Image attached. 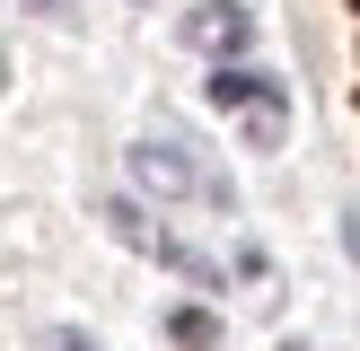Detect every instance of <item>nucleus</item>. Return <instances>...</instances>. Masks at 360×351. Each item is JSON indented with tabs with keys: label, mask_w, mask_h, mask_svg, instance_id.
Segmentation results:
<instances>
[{
	"label": "nucleus",
	"mask_w": 360,
	"mask_h": 351,
	"mask_svg": "<svg viewBox=\"0 0 360 351\" xmlns=\"http://www.w3.org/2000/svg\"><path fill=\"white\" fill-rule=\"evenodd\" d=\"M132 185L158 193V202H202V211H229V202H238L229 176L211 167L193 140H141V150H132Z\"/></svg>",
	"instance_id": "f257e3e1"
},
{
	"label": "nucleus",
	"mask_w": 360,
	"mask_h": 351,
	"mask_svg": "<svg viewBox=\"0 0 360 351\" xmlns=\"http://www.w3.org/2000/svg\"><path fill=\"white\" fill-rule=\"evenodd\" d=\"M105 220H115V237H123V246H141V255H158V263H167V272H185L193 290H220V281H229L220 263L202 255V246H185V237H176V228H158V220H150V211H141V202H105Z\"/></svg>",
	"instance_id": "f03ea898"
},
{
	"label": "nucleus",
	"mask_w": 360,
	"mask_h": 351,
	"mask_svg": "<svg viewBox=\"0 0 360 351\" xmlns=\"http://www.w3.org/2000/svg\"><path fill=\"white\" fill-rule=\"evenodd\" d=\"M185 44H193V53H220V62H229V53H246V44H255V9H238V0H211V9H193V18H185Z\"/></svg>",
	"instance_id": "7ed1b4c3"
},
{
	"label": "nucleus",
	"mask_w": 360,
	"mask_h": 351,
	"mask_svg": "<svg viewBox=\"0 0 360 351\" xmlns=\"http://www.w3.org/2000/svg\"><path fill=\"white\" fill-rule=\"evenodd\" d=\"M264 97H281L273 70H246V62H220V70H211V105H220V114H246V105H264Z\"/></svg>",
	"instance_id": "20e7f679"
},
{
	"label": "nucleus",
	"mask_w": 360,
	"mask_h": 351,
	"mask_svg": "<svg viewBox=\"0 0 360 351\" xmlns=\"http://www.w3.org/2000/svg\"><path fill=\"white\" fill-rule=\"evenodd\" d=\"M238 140H246V150H281V140H290V105H281V97L246 105V114H238Z\"/></svg>",
	"instance_id": "39448f33"
},
{
	"label": "nucleus",
	"mask_w": 360,
	"mask_h": 351,
	"mask_svg": "<svg viewBox=\"0 0 360 351\" xmlns=\"http://www.w3.org/2000/svg\"><path fill=\"white\" fill-rule=\"evenodd\" d=\"M167 333H176L185 351H211V343H220V316H211V307H176V316H167Z\"/></svg>",
	"instance_id": "423d86ee"
},
{
	"label": "nucleus",
	"mask_w": 360,
	"mask_h": 351,
	"mask_svg": "<svg viewBox=\"0 0 360 351\" xmlns=\"http://www.w3.org/2000/svg\"><path fill=\"white\" fill-rule=\"evenodd\" d=\"M53 351H97V343H88V333H70V325H62V333H53Z\"/></svg>",
	"instance_id": "0eeeda50"
},
{
	"label": "nucleus",
	"mask_w": 360,
	"mask_h": 351,
	"mask_svg": "<svg viewBox=\"0 0 360 351\" xmlns=\"http://www.w3.org/2000/svg\"><path fill=\"white\" fill-rule=\"evenodd\" d=\"M35 9H62V0H35Z\"/></svg>",
	"instance_id": "6e6552de"
},
{
	"label": "nucleus",
	"mask_w": 360,
	"mask_h": 351,
	"mask_svg": "<svg viewBox=\"0 0 360 351\" xmlns=\"http://www.w3.org/2000/svg\"><path fill=\"white\" fill-rule=\"evenodd\" d=\"M281 351H308V343H281Z\"/></svg>",
	"instance_id": "1a4fd4ad"
},
{
	"label": "nucleus",
	"mask_w": 360,
	"mask_h": 351,
	"mask_svg": "<svg viewBox=\"0 0 360 351\" xmlns=\"http://www.w3.org/2000/svg\"><path fill=\"white\" fill-rule=\"evenodd\" d=\"M352 9H360V0H352Z\"/></svg>",
	"instance_id": "9d476101"
}]
</instances>
